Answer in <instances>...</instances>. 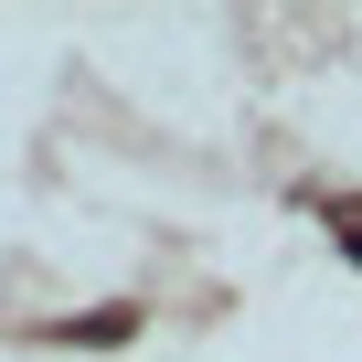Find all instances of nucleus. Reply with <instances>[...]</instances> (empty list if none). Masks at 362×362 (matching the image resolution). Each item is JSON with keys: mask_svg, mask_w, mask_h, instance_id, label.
Listing matches in <instances>:
<instances>
[{"mask_svg": "<svg viewBox=\"0 0 362 362\" xmlns=\"http://www.w3.org/2000/svg\"><path fill=\"white\" fill-rule=\"evenodd\" d=\"M341 224H351V256H362V214H341Z\"/></svg>", "mask_w": 362, "mask_h": 362, "instance_id": "f257e3e1", "label": "nucleus"}]
</instances>
